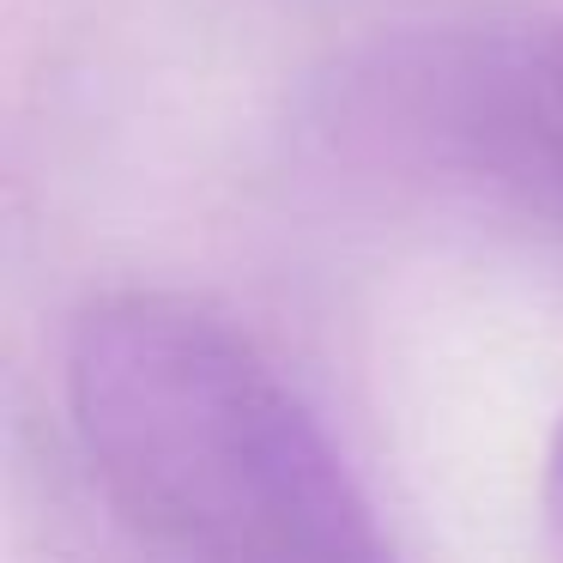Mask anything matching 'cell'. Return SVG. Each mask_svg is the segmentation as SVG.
Returning a JSON list of instances; mask_svg holds the SVG:
<instances>
[{
	"mask_svg": "<svg viewBox=\"0 0 563 563\" xmlns=\"http://www.w3.org/2000/svg\"><path fill=\"white\" fill-rule=\"evenodd\" d=\"M67 412L152 563H400L303 394L188 297L91 303L67 340Z\"/></svg>",
	"mask_w": 563,
	"mask_h": 563,
	"instance_id": "cell-1",
	"label": "cell"
},
{
	"mask_svg": "<svg viewBox=\"0 0 563 563\" xmlns=\"http://www.w3.org/2000/svg\"><path fill=\"white\" fill-rule=\"evenodd\" d=\"M345 115L369 140L563 219V25L388 49L357 67Z\"/></svg>",
	"mask_w": 563,
	"mask_h": 563,
	"instance_id": "cell-2",
	"label": "cell"
},
{
	"mask_svg": "<svg viewBox=\"0 0 563 563\" xmlns=\"http://www.w3.org/2000/svg\"><path fill=\"white\" fill-rule=\"evenodd\" d=\"M545 503H551V527L563 539V424H558V442H551V473H545Z\"/></svg>",
	"mask_w": 563,
	"mask_h": 563,
	"instance_id": "cell-3",
	"label": "cell"
}]
</instances>
